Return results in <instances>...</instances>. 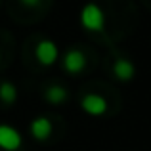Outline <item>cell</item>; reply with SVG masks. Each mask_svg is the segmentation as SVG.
<instances>
[{
    "instance_id": "obj_8",
    "label": "cell",
    "mask_w": 151,
    "mask_h": 151,
    "mask_svg": "<svg viewBox=\"0 0 151 151\" xmlns=\"http://www.w3.org/2000/svg\"><path fill=\"white\" fill-rule=\"evenodd\" d=\"M69 98V92H67L65 86L61 84H48L44 88V100L52 103V105H59Z\"/></svg>"
},
{
    "instance_id": "obj_4",
    "label": "cell",
    "mask_w": 151,
    "mask_h": 151,
    "mask_svg": "<svg viewBox=\"0 0 151 151\" xmlns=\"http://www.w3.org/2000/svg\"><path fill=\"white\" fill-rule=\"evenodd\" d=\"M81 109L90 117H101L107 113V100L100 94H84L81 98Z\"/></svg>"
},
{
    "instance_id": "obj_9",
    "label": "cell",
    "mask_w": 151,
    "mask_h": 151,
    "mask_svg": "<svg viewBox=\"0 0 151 151\" xmlns=\"http://www.w3.org/2000/svg\"><path fill=\"white\" fill-rule=\"evenodd\" d=\"M0 101L6 103V105H12V103L17 101V86L14 82H0Z\"/></svg>"
},
{
    "instance_id": "obj_2",
    "label": "cell",
    "mask_w": 151,
    "mask_h": 151,
    "mask_svg": "<svg viewBox=\"0 0 151 151\" xmlns=\"http://www.w3.org/2000/svg\"><path fill=\"white\" fill-rule=\"evenodd\" d=\"M35 58L40 65L44 67H52L59 58V48L52 38H42L35 48Z\"/></svg>"
},
{
    "instance_id": "obj_3",
    "label": "cell",
    "mask_w": 151,
    "mask_h": 151,
    "mask_svg": "<svg viewBox=\"0 0 151 151\" xmlns=\"http://www.w3.org/2000/svg\"><path fill=\"white\" fill-rule=\"evenodd\" d=\"M23 145V136L15 126L0 124V149L2 151H17Z\"/></svg>"
},
{
    "instance_id": "obj_5",
    "label": "cell",
    "mask_w": 151,
    "mask_h": 151,
    "mask_svg": "<svg viewBox=\"0 0 151 151\" xmlns=\"http://www.w3.org/2000/svg\"><path fill=\"white\" fill-rule=\"evenodd\" d=\"M61 65H63V69H65L69 75L82 73L84 67H86V55H84V52H81V50H77V48L67 50L65 55H63V59H61Z\"/></svg>"
},
{
    "instance_id": "obj_1",
    "label": "cell",
    "mask_w": 151,
    "mask_h": 151,
    "mask_svg": "<svg viewBox=\"0 0 151 151\" xmlns=\"http://www.w3.org/2000/svg\"><path fill=\"white\" fill-rule=\"evenodd\" d=\"M78 21H81L82 29L92 31V33H100V31L105 29V12L101 10L100 4L88 2V4L82 6Z\"/></svg>"
},
{
    "instance_id": "obj_7",
    "label": "cell",
    "mask_w": 151,
    "mask_h": 151,
    "mask_svg": "<svg viewBox=\"0 0 151 151\" xmlns=\"http://www.w3.org/2000/svg\"><path fill=\"white\" fill-rule=\"evenodd\" d=\"M29 130H31V136L35 138V140L38 142H44L48 140L52 136V132H54V124H52V121L48 117H35L33 121H31L29 124Z\"/></svg>"
},
{
    "instance_id": "obj_6",
    "label": "cell",
    "mask_w": 151,
    "mask_h": 151,
    "mask_svg": "<svg viewBox=\"0 0 151 151\" xmlns=\"http://www.w3.org/2000/svg\"><path fill=\"white\" fill-rule=\"evenodd\" d=\"M113 75L121 82H130L136 77V65L128 58H117L113 61Z\"/></svg>"
},
{
    "instance_id": "obj_10",
    "label": "cell",
    "mask_w": 151,
    "mask_h": 151,
    "mask_svg": "<svg viewBox=\"0 0 151 151\" xmlns=\"http://www.w3.org/2000/svg\"><path fill=\"white\" fill-rule=\"evenodd\" d=\"M19 2H21L23 6H27V8H37L42 0H19Z\"/></svg>"
}]
</instances>
